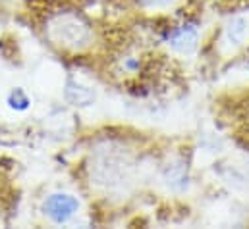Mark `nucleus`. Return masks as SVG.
<instances>
[{
    "instance_id": "2",
    "label": "nucleus",
    "mask_w": 249,
    "mask_h": 229,
    "mask_svg": "<svg viewBox=\"0 0 249 229\" xmlns=\"http://www.w3.org/2000/svg\"><path fill=\"white\" fill-rule=\"evenodd\" d=\"M45 214L54 222V224H66L79 208V202L75 196L68 195V193H56L51 195L45 202Z\"/></svg>"
},
{
    "instance_id": "4",
    "label": "nucleus",
    "mask_w": 249,
    "mask_h": 229,
    "mask_svg": "<svg viewBox=\"0 0 249 229\" xmlns=\"http://www.w3.org/2000/svg\"><path fill=\"white\" fill-rule=\"evenodd\" d=\"M66 97H68V100L71 102V104H75V106H85V104H89V102H93V98H95V93H91V91H87V89H83V87H75V85H68V91H66Z\"/></svg>"
},
{
    "instance_id": "7",
    "label": "nucleus",
    "mask_w": 249,
    "mask_h": 229,
    "mask_svg": "<svg viewBox=\"0 0 249 229\" xmlns=\"http://www.w3.org/2000/svg\"><path fill=\"white\" fill-rule=\"evenodd\" d=\"M160 2H168V0H160Z\"/></svg>"
},
{
    "instance_id": "6",
    "label": "nucleus",
    "mask_w": 249,
    "mask_h": 229,
    "mask_svg": "<svg viewBox=\"0 0 249 229\" xmlns=\"http://www.w3.org/2000/svg\"><path fill=\"white\" fill-rule=\"evenodd\" d=\"M8 104H10L12 108H16V110H27L31 102H29L27 95H25L21 89H16V91H12V95L8 97Z\"/></svg>"
},
{
    "instance_id": "3",
    "label": "nucleus",
    "mask_w": 249,
    "mask_h": 229,
    "mask_svg": "<svg viewBox=\"0 0 249 229\" xmlns=\"http://www.w3.org/2000/svg\"><path fill=\"white\" fill-rule=\"evenodd\" d=\"M170 45L178 52H191L197 47V31L193 27H187V25L176 29L170 37Z\"/></svg>"
},
{
    "instance_id": "1",
    "label": "nucleus",
    "mask_w": 249,
    "mask_h": 229,
    "mask_svg": "<svg viewBox=\"0 0 249 229\" xmlns=\"http://www.w3.org/2000/svg\"><path fill=\"white\" fill-rule=\"evenodd\" d=\"M47 37L66 50H81L91 43L93 31L79 12L66 10L51 16L47 23Z\"/></svg>"
},
{
    "instance_id": "5",
    "label": "nucleus",
    "mask_w": 249,
    "mask_h": 229,
    "mask_svg": "<svg viewBox=\"0 0 249 229\" xmlns=\"http://www.w3.org/2000/svg\"><path fill=\"white\" fill-rule=\"evenodd\" d=\"M248 23L246 19H234L230 25H228V39L234 43V45H242L248 37Z\"/></svg>"
}]
</instances>
